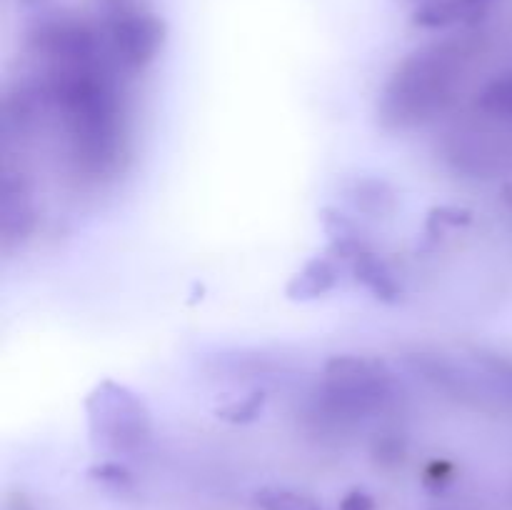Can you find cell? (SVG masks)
Listing matches in <instances>:
<instances>
[{
    "instance_id": "cell-5",
    "label": "cell",
    "mask_w": 512,
    "mask_h": 510,
    "mask_svg": "<svg viewBox=\"0 0 512 510\" xmlns=\"http://www.w3.org/2000/svg\"><path fill=\"white\" fill-rule=\"evenodd\" d=\"M105 45L123 75H140L155 63L165 45L168 25L160 15L123 5L108 13L105 20Z\"/></svg>"
},
{
    "instance_id": "cell-16",
    "label": "cell",
    "mask_w": 512,
    "mask_h": 510,
    "mask_svg": "<svg viewBox=\"0 0 512 510\" xmlns=\"http://www.w3.org/2000/svg\"><path fill=\"white\" fill-rule=\"evenodd\" d=\"M423 480L430 490H445L455 480V465L450 460H433L425 468Z\"/></svg>"
},
{
    "instance_id": "cell-11",
    "label": "cell",
    "mask_w": 512,
    "mask_h": 510,
    "mask_svg": "<svg viewBox=\"0 0 512 510\" xmlns=\"http://www.w3.org/2000/svg\"><path fill=\"white\" fill-rule=\"evenodd\" d=\"M253 500L260 510H325L313 495L303 493V490L278 488V485L258 490Z\"/></svg>"
},
{
    "instance_id": "cell-12",
    "label": "cell",
    "mask_w": 512,
    "mask_h": 510,
    "mask_svg": "<svg viewBox=\"0 0 512 510\" xmlns=\"http://www.w3.org/2000/svg\"><path fill=\"white\" fill-rule=\"evenodd\" d=\"M265 403H268V393H265L263 388H255L250 390V393L228 400L225 405L215 408V415H218L220 420H225V423L248 425L263 415Z\"/></svg>"
},
{
    "instance_id": "cell-1",
    "label": "cell",
    "mask_w": 512,
    "mask_h": 510,
    "mask_svg": "<svg viewBox=\"0 0 512 510\" xmlns=\"http://www.w3.org/2000/svg\"><path fill=\"white\" fill-rule=\"evenodd\" d=\"M43 63V113L58 120L65 163L85 185L113 183L130 158V120L123 73L103 30L68 15L43 18L30 33Z\"/></svg>"
},
{
    "instance_id": "cell-2",
    "label": "cell",
    "mask_w": 512,
    "mask_h": 510,
    "mask_svg": "<svg viewBox=\"0 0 512 510\" xmlns=\"http://www.w3.org/2000/svg\"><path fill=\"white\" fill-rule=\"evenodd\" d=\"M403 398V385L390 365L368 355H333L320 383L305 395L298 423L320 443H345L370 418L390 413Z\"/></svg>"
},
{
    "instance_id": "cell-10",
    "label": "cell",
    "mask_w": 512,
    "mask_h": 510,
    "mask_svg": "<svg viewBox=\"0 0 512 510\" xmlns=\"http://www.w3.org/2000/svg\"><path fill=\"white\" fill-rule=\"evenodd\" d=\"M473 110L483 118L512 128V70L495 75L493 80H488L478 90L473 100Z\"/></svg>"
},
{
    "instance_id": "cell-19",
    "label": "cell",
    "mask_w": 512,
    "mask_h": 510,
    "mask_svg": "<svg viewBox=\"0 0 512 510\" xmlns=\"http://www.w3.org/2000/svg\"><path fill=\"white\" fill-rule=\"evenodd\" d=\"M105 5H108V10H115V8H123V5H128V0H103Z\"/></svg>"
},
{
    "instance_id": "cell-18",
    "label": "cell",
    "mask_w": 512,
    "mask_h": 510,
    "mask_svg": "<svg viewBox=\"0 0 512 510\" xmlns=\"http://www.w3.org/2000/svg\"><path fill=\"white\" fill-rule=\"evenodd\" d=\"M465 3H468L473 10H478V13H485L490 5V0H465Z\"/></svg>"
},
{
    "instance_id": "cell-9",
    "label": "cell",
    "mask_w": 512,
    "mask_h": 510,
    "mask_svg": "<svg viewBox=\"0 0 512 510\" xmlns=\"http://www.w3.org/2000/svg\"><path fill=\"white\" fill-rule=\"evenodd\" d=\"M483 13L470 8L465 0H423L413 10V25L423 30H445L453 25H473Z\"/></svg>"
},
{
    "instance_id": "cell-4",
    "label": "cell",
    "mask_w": 512,
    "mask_h": 510,
    "mask_svg": "<svg viewBox=\"0 0 512 510\" xmlns=\"http://www.w3.org/2000/svg\"><path fill=\"white\" fill-rule=\"evenodd\" d=\"M90 443L110 455H140L153 443L148 403L128 385L103 380L85 400Z\"/></svg>"
},
{
    "instance_id": "cell-7",
    "label": "cell",
    "mask_w": 512,
    "mask_h": 510,
    "mask_svg": "<svg viewBox=\"0 0 512 510\" xmlns=\"http://www.w3.org/2000/svg\"><path fill=\"white\" fill-rule=\"evenodd\" d=\"M345 263H350L353 270V278L368 290L370 295H375L383 303H398L400 295H403V285H400L398 275L390 268V263L385 258H380L370 245H363L360 250H355Z\"/></svg>"
},
{
    "instance_id": "cell-15",
    "label": "cell",
    "mask_w": 512,
    "mask_h": 510,
    "mask_svg": "<svg viewBox=\"0 0 512 510\" xmlns=\"http://www.w3.org/2000/svg\"><path fill=\"white\" fill-rule=\"evenodd\" d=\"M470 220H473V213L465 208H450V205H445V208H435L433 215H430L428 220V228L430 233L438 235L440 228H458V225H468Z\"/></svg>"
},
{
    "instance_id": "cell-17",
    "label": "cell",
    "mask_w": 512,
    "mask_h": 510,
    "mask_svg": "<svg viewBox=\"0 0 512 510\" xmlns=\"http://www.w3.org/2000/svg\"><path fill=\"white\" fill-rule=\"evenodd\" d=\"M375 508H378V505H375V498L363 488L348 490L338 505V510H375Z\"/></svg>"
},
{
    "instance_id": "cell-20",
    "label": "cell",
    "mask_w": 512,
    "mask_h": 510,
    "mask_svg": "<svg viewBox=\"0 0 512 510\" xmlns=\"http://www.w3.org/2000/svg\"><path fill=\"white\" fill-rule=\"evenodd\" d=\"M405 3H415V5H418V3H423V0H405Z\"/></svg>"
},
{
    "instance_id": "cell-14",
    "label": "cell",
    "mask_w": 512,
    "mask_h": 510,
    "mask_svg": "<svg viewBox=\"0 0 512 510\" xmlns=\"http://www.w3.org/2000/svg\"><path fill=\"white\" fill-rule=\"evenodd\" d=\"M90 478L98 485H103V488L113 490V493H128L135 485L133 473H130L123 463H118V460L95 463L93 468H90Z\"/></svg>"
},
{
    "instance_id": "cell-6",
    "label": "cell",
    "mask_w": 512,
    "mask_h": 510,
    "mask_svg": "<svg viewBox=\"0 0 512 510\" xmlns=\"http://www.w3.org/2000/svg\"><path fill=\"white\" fill-rule=\"evenodd\" d=\"M343 198L355 215L368 220H393L398 213V190L378 175H358L343 185Z\"/></svg>"
},
{
    "instance_id": "cell-3",
    "label": "cell",
    "mask_w": 512,
    "mask_h": 510,
    "mask_svg": "<svg viewBox=\"0 0 512 510\" xmlns=\"http://www.w3.org/2000/svg\"><path fill=\"white\" fill-rule=\"evenodd\" d=\"M475 48L470 35H453L405 55L388 75L375 105L383 130L410 133L440 118L458 98Z\"/></svg>"
},
{
    "instance_id": "cell-8",
    "label": "cell",
    "mask_w": 512,
    "mask_h": 510,
    "mask_svg": "<svg viewBox=\"0 0 512 510\" xmlns=\"http://www.w3.org/2000/svg\"><path fill=\"white\" fill-rule=\"evenodd\" d=\"M340 283V260L330 255H315L310 258L298 273L290 278V283L285 285V295L295 303H310V300H318L323 295H328L330 290H335V285Z\"/></svg>"
},
{
    "instance_id": "cell-13",
    "label": "cell",
    "mask_w": 512,
    "mask_h": 510,
    "mask_svg": "<svg viewBox=\"0 0 512 510\" xmlns=\"http://www.w3.org/2000/svg\"><path fill=\"white\" fill-rule=\"evenodd\" d=\"M370 455H373V463L383 470L403 468L408 460V440L403 433H380L373 440Z\"/></svg>"
},
{
    "instance_id": "cell-21",
    "label": "cell",
    "mask_w": 512,
    "mask_h": 510,
    "mask_svg": "<svg viewBox=\"0 0 512 510\" xmlns=\"http://www.w3.org/2000/svg\"><path fill=\"white\" fill-rule=\"evenodd\" d=\"M440 510H448V508H440Z\"/></svg>"
}]
</instances>
